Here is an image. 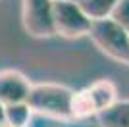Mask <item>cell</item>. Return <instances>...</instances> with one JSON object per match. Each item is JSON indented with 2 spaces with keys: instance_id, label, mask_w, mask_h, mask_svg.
<instances>
[{
  "instance_id": "obj_5",
  "label": "cell",
  "mask_w": 129,
  "mask_h": 127,
  "mask_svg": "<svg viewBox=\"0 0 129 127\" xmlns=\"http://www.w3.org/2000/svg\"><path fill=\"white\" fill-rule=\"evenodd\" d=\"M31 81L27 79L17 69H4L0 71V104H21L27 102L29 90H31Z\"/></svg>"
},
{
  "instance_id": "obj_12",
  "label": "cell",
  "mask_w": 129,
  "mask_h": 127,
  "mask_svg": "<svg viewBox=\"0 0 129 127\" xmlns=\"http://www.w3.org/2000/svg\"><path fill=\"white\" fill-rule=\"evenodd\" d=\"M0 127H6V116H4V106L0 104Z\"/></svg>"
},
{
  "instance_id": "obj_8",
  "label": "cell",
  "mask_w": 129,
  "mask_h": 127,
  "mask_svg": "<svg viewBox=\"0 0 129 127\" xmlns=\"http://www.w3.org/2000/svg\"><path fill=\"white\" fill-rule=\"evenodd\" d=\"M116 4H118V0H81L79 8L83 10V14L94 23V21L110 19Z\"/></svg>"
},
{
  "instance_id": "obj_9",
  "label": "cell",
  "mask_w": 129,
  "mask_h": 127,
  "mask_svg": "<svg viewBox=\"0 0 129 127\" xmlns=\"http://www.w3.org/2000/svg\"><path fill=\"white\" fill-rule=\"evenodd\" d=\"M89 117H96V108L87 89L75 90L71 98V119H89Z\"/></svg>"
},
{
  "instance_id": "obj_11",
  "label": "cell",
  "mask_w": 129,
  "mask_h": 127,
  "mask_svg": "<svg viewBox=\"0 0 129 127\" xmlns=\"http://www.w3.org/2000/svg\"><path fill=\"white\" fill-rule=\"evenodd\" d=\"M110 19L129 33V0H118Z\"/></svg>"
},
{
  "instance_id": "obj_7",
  "label": "cell",
  "mask_w": 129,
  "mask_h": 127,
  "mask_svg": "<svg viewBox=\"0 0 129 127\" xmlns=\"http://www.w3.org/2000/svg\"><path fill=\"white\" fill-rule=\"evenodd\" d=\"M100 127H129V100H118L96 116Z\"/></svg>"
},
{
  "instance_id": "obj_10",
  "label": "cell",
  "mask_w": 129,
  "mask_h": 127,
  "mask_svg": "<svg viewBox=\"0 0 129 127\" xmlns=\"http://www.w3.org/2000/svg\"><path fill=\"white\" fill-rule=\"evenodd\" d=\"M4 116H6V127H29L33 117V112L25 102L21 104H10L4 106Z\"/></svg>"
},
{
  "instance_id": "obj_3",
  "label": "cell",
  "mask_w": 129,
  "mask_h": 127,
  "mask_svg": "<svg viewBox=\"0 0 129 127\" xmlns=\"http://www.w3.org/2000/svg\"><path fill=\"white\" fill-rule=\"evenodd\" d=\"M21 23L25 33L35 39L54 37V0H23Z\"/></svg>"
},
{
  "instance_id": "obj_13",
  "label": "cell",
  "mask_w": 129,
  "mask_h": 127,
  "mask_svg": "<svg viewBox=\"0 0 129 127\" xmlns=\"http://www.w3.org/2000/svg\"><path fill=\"white\" fill-rule=\"evenodd\" d=\"M64 2H73V4H79L81 0H64Z\"/></svg>"
},
{
  "instance_id": "obj_1",
  "label": "cell",
  "mask_w": 129,
  "mask_h": 127,
  "mask_svg": "<svg viewBox=\"0 0 129 127\" xmlns=\"http://www.w3.org/2000/svg\"><path fill=\"white\" fill-rule=\"evenodd\" d=\"M75 90L58 83H35L31 85L25 104L33 114L48 116L54 119L71 121V98Z\"/></svg>"
},
{
  "instance_id": "obj_2",
  "label": "cell",
  "mask_w": 129,
  "mask_h": 127,
  "mask_svg": "<svg viewBox=\"0 0 129 127\" xmlns=\"http://www.w3.org/2000/svg\"><path fill=\"white\" fill-rule=\"evenodd\" d=\"M91 41L108 58L129 66V33L112 19L94 21L89 31Z\"/></svg>"
},
{
  "instance_id": "obj_6",
  "label": "cell",
  "mask_w": 129,
  "mask_h": 127,
  "mask_svg": "<svg viewBox=\"0 0 129 127\" xmlns=\"http://www.w3.org/2000/svg\"><path fill=\"white\" fill-rule=\"evenodd\" d=\"M87 92H89L92 104H94V108H96V116L100 114V112L108 110L110 106H114L119 100L118 98V89H116V85H114L110 79L94 81L92 85L87 87Z\"/></svg>"
},
{
  "instance_id": "obj_4",
  "label": "cell",
  "mask_w": 129,
  "mask_h": 127,
  "mask_svg": "<svg viewBox=\"0 0 129 127\" xmlns=\"http://www.w3.org/2000/svg\"><path fill=\"white\" fill-rule=\"evenodd\" d=\"M92 21L83 14L79 4L54 0V31L64 39L89 37Z\"/></svg>"
}]
</instances>
